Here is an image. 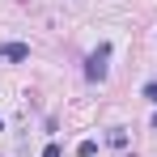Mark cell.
Masks as SVG:
<instances>
[{"label":"cell","instance_id":"52a82bcc","mask_svg":"<svg viewBox=\"0 0 157 157\" xmlns=\"http://www.w3.org/2000/svg\"><path fill=\"white\" fill-rule=\"evenodd\" d=\"M153 128H157V115H153Z\"/></svg>","mask_w":157,"mask_h":157},{"label":"cell","instance_id":"3957f363","mask_svg":"<svg viewBox=\"0 0 157 157\" xmlns=\"http://www.w3.org/2000/svg\"><path fill=\"white\" fill-rule=\"evenodd\" d=\"M106 140H110L115 149H128V132H123V128H110V136H106Z\"/></svg>","mask_w":157,"mask_h":157},{"label":"cell","instance_id":"5b68a950","mask_svg":"<svg viewBox=\"0 0 157 157\" xmlns=\"http://www.w3.org/2000/svg\"><path fill=\"white\" fill-rule=\"evenodd\" d=\"M144 98H149V102H157V81H149V85H144Z\"/></svg>","mask_w":157,"mask_h":157},{"label":"cell","instance_id":"6da1fadb","mask_svg":"<svg viewBox=\"0 0 157 157\" xmlns=\"http://www.w3.org/2000/svg\"><path fill=\"white\" fill-rule=\"evenodd\" d=\"M106 59H110V43H98V51L85 59V77L89 81H106Z\"/></svg>","mask_w":157,"mask_h":157},{"label":"cell","instance_id":"277c9868","mask_svg":"<svg viewBox=\"0 0 157 157\" xmlns=\"http://www.w3.org/2000/svg\"><path fill=\"white\" fill-rule=\"evenodd\" d=\"M77 153H81V157H94V153H98V140H81Z\"/></svg>","mask_w":157,"mask_h":157},{"label":"cell","instance_id":"8992f818","mask_svg":"<svg viewBox=\"0 0 157 157\" xmlns=\"http://www.w3.org/2000/svg\"><path fill=\"white\" fill-rule=\"evenodd\" d=\"M43 157H59V144H47V149H43Z\"/></svg>","mask_w":157,"mask_h":157},{"label":"cell","instance_id":"7a4b0ae2","mask_svg":"<svg viewBox=\"0 0 157 157\" xmlns=\"http://www.w3.org/2000/svg\"><path fill=\"white\" fill-rule=\"evenodd\" d=\"M0 59H9V64L30 59V47H26V43H4V47H0Z\"/></svg>","mask_w":157,"mask_h":157}]
</instances>
